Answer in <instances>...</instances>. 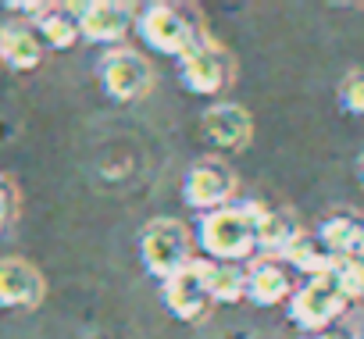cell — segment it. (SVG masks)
I'll return each mask as SVG.
<instances>
[{
    "mask_svg": "<svg viewBox=\"0 0 364 339\" xmlns=\"http://www.w3.org/2000/svg\"><path fill=\"white\" fill-rule=\"evenodd\" d=\"M75 11H79L82 36L97 40V43H114L132 26V8L129 4H114V0H93V4H82Z\"/></svg>",
    "mask_w": 364,
    "mask_h": 339,
    "instance_id": "obj_10",
    "label": "cell"
},
{
    "mask_svg": "<svg viewBox=\"0 0 364 339\" xmlns=\"http://www.w3.org/2000/svg\"><path fill=\"white\" fill-rule=\"evenodd\" d=\"M0 58H4L15 72H29L43 58V40L29 26H4L0 29Z\"/></svg>",
    "mask_w": 364,
    "mask_h": 339,
    "instance_id": "obj_13",
    "label": "cell"
},
{
    "mask_svg": "<svg viewBox=\"0 0 364 339\" xmlns=\"http://www.w3.org/2000/svg\"><path fill=\"white\" fill-rule=\"evenodd\" d=\"M236 190V176L232 168L222 161H200L186 172V183H182V197H186L190 208L208 211V208H222Z\"/></svg>",
    "mask_w": 364,
    "mask_h": 339,
    "instance_id": "obj_6",
    "label": "cell"
},
{
    "mask_svg": "<svg viewBox=\"0 0 364 339\" xmlns=\"http://www.w3.org/2000/svg\"><path fill=\"white\" fill-rule=\"evenodd\" d=\"M82 29H79V18L68 15V11H58V8H47L40 15V40L50 43L54 50H72L79 43Z\"/></svg>",
    "mask_w": 364,
    "mask_h": 339,
    "instance_id": "obj_18",
    "label": "cell"
},
{
    "mask_svg": "<svg viewBox=\"0 0 364 339\" xmlns=\"http://www.w3.org/2000/svg\"><path fill=\"white\" fill-rule=\"evenodd\" d=\"M314 339H343V335H339V332H318Z\"/></svg>",
    "mask_w": 364,
    "mask_h": 339,
    "instance_id": "obj_21",
    "label": "cell"
},
{
    "mask_svg": "<svg viewBox=\"0 0 364 339\" xmlns=\"http://www.w3.org/2000/svg\"><path fill=\"white\" fill-rule=\"evenodd\" d=\"M15 218V190L8 179H0V232H4Z\"/></svg>",
    "mask_w": 364,
    "mask_h": 339,
    "instance_id": "obj_20",
    "label": "cell"
},
{
    "mask_svg": "<svg viewBox=\"0 0 364 339\" xmlns=\"http://www.w3.org/2000/svg\"><path fill=\"white\" fill-rule=\"evenodd\" d=\"M139 254H143V264L150 275L157 279H171L186 268L193 257H190V232L182 222L175 218H157L143 229L139 236Z\"/></svg>",
    "mask_w": 364,
    "mask_h": 339,
    "instance_id": "obj_2",
    "label": "cell"
},
{
    "mask_svg": "<svg viewBox=\"0 0 364 339\" xmlns=\"http://www.w3.org/2000/svg\"><path fill=\"white\" fill-rule=\"evenodd\" d=\"M357 257H360V261H364V240H360V254H357Z\"/></svg>",
    "mask_w": 364,
    "mask_h": 339,
    "instance_id": "obj_23",
    "label": "cell"
},
{
    "mask_svg": "<svg viewBox=\"0 0 364 339\" xmlns=\"http://www.w3.org/2000/svg\"><path fill=\"white\" fill-rule=\"evenodd\" d=\"M47 286L43 275L22 261V257H4L0 261V303L4 307H36L43 300Z\"/></svg>",
    "mask_w": 364,
    "mask_h": 339,
    "instance_id": "obj_9",
    "label": "cell"
},
{
    "mask_svg": "<svg viewBox=\"0 0 364 339\" xmlns=\"http://www.w3.org/2000/svg\"><path fill=\"white\" fill-rule=\"evenodd\" d=\"M139 33H143V40H146L154 50H161V54H175V58L190 54V50L200 43L193 22H190L186 15H178L175 8H168V4H154V8H146L143 18H139Z\"/></svg>",
    "mask_w": 364,
    "mask_h": 339,
    "instance_id": "obj_4",
    "label": "cell"
},
{
    "mask_svg": "<svg viewBox=\"0 0 364 339\" xmlns=\"http://www.w3.org/2000/svg\"><path fill=\"white\" fill-rule=\"evenodd\" d=\"M200 247L218 257L222 264H232L240 257H250L257 247V229L250 208H218L200 225Z\"/></svg>",
    "mask_w": 364,
    "mask_h": 339,
    "instance_id": "obj_1",
    "label": "cell"
},
{
    "mask_svg": "<svg viewBox=\"0 0 364 339\" xmlns=\"http://www.w3.org/2000/svg\"><path fill=\"white\" fill-rule=\"evenodd\" d=\"M204 286H208L211 303H236V300L247 296V271H240L236 264H215L211 261Z\"/></svg>",
    "mask_w": 364,
    "mask_h": 339,
    "instance_id": "obj_17",
    "label": "cell"
},
{
    "mask_svg": "<svg viewBox=\"0 0 364 339\" xmlns=\"http://www.w3.org/2000/svg\"><path fill=\"white\" fill-rule=\"evenodd\" d=\"M204 132L222 150H243L254 136V118L240 104H215L204 111Z\"/></svg>",
    "mask_w": 364,
    "mask_h": 339,
    "instance_id": "obj_11",
    "label": "cell"
},
{
    "mask_svg": "<svg viewBox=\"0 0 364 339\" xmlns=\"http://www.w3.org/2000/svg\"><path fill=\"white\" fill-rule=\"evenodd\" d=\"M346 296L339 293V286L328 279H307L293 300H289V318L300 325V328H311V332H325L343 311H346Z\"/></svg>",
    "mask_w": 364,
    "mask_h": 339,
    "instance_id": "obj_3",
    "label": "cell"
},
{
    "mask_svg": "<svg viewBox=\"0 0 364 339\" xmlns=\"http://www.w3.org/2000/svg\"><path fill=\"white\" fill-rule=\"evenodd\" d=\"M360 240H364V222H357L353 215L339 211L328 215L318 229V243L332 254V257H357L360 254Z\"/></svg>",
    "mask_w": 364,
    "mask_h": 339,
    "instance_id": "obj_14",
    "label": "cell"
},
{
    "mask_svg": "<svg viewBox=\"0 0 364 339\" xmlns=\"http://www.w3.org/2000/svg\"><path fill=\"white\" fill-rule=\"evenodd\" d=\"M339 100H343V107H346L350 114L364 118V72H350V75L343 79Z\"/></svg>",
    "mask_w": 364,
    "mask_h": 339,
    "instance_id": "obj_19",
    "label": "cell"
},
{
    "mask_svg": "<svg viewBox=\"0 0 364 339\" xmlns=\"http://www.w3.org/2000/svg\"><path fill=\"white\" fill-rule=\"evenodd\" d=\"M247 296L257 303V307H275L282 300L293 296V282H289V271L279 268L275 261H261L247 271Z\"/></svg>",
    "mask_w": 364,
    "mask_h": 339,
    "instance_id": "obj_12",
    "label": "cell"
},
{
    "mask_svg": "<svg viewBox=\"0 0 364 339\" xmlns=\"http://www.w3.org/2000/svg\"><path fill=\"white\" fill-rule=\"evenodd\" d=\"M178 61H182V82H186L193 93L211 97V93H218L229 82V58L215 43L200 40L190 54H182Z\"/></svg>",
    "mask_w": 364,
    "mask_h": 339,
    "instance_id": "obj_8",
    "label": "cell"
},
{
    "mask_svg": "<svg viewBox=\"0 0 364 339\" xmlns=\"http://www.w3.org/2000/svg\"><path fill=\"white\" fill-rule=\"evenodd\" d=\"M357 176H360V183H364V154L357 157Z\"/></svg>",
    "mask_w": 364,
    "mask_h": 339,
    "instance_id": "obj_22",
    "label": "cell"
},
{
    "mask_svg": "<svg viewBox=\"0 0 364 339\" xmlns=\"http://www.w3.org/2000/svg\"><path fill=\"white\" fill-rule=\"evenodd\" d=\"M250 215H254V229H257V247L261 250H272V254H282L296 236H300V225L293 222V215L286 211H268V208H254L247 204Z\"/></svg>",
    "mask_w": 364,
    "mask_h": 339,
    "instance_id": "obj_15",
    "label": "cell"
},
{
    "mask_svg": "<svg viewBox=\"0 0 364 339\" xmlns=\"http://www.w3.org/2000/svg\"><path fill=\"white\" fill-rule=\"evenodd\" d=\"M282 257H286L296 271H304L307 279H328V275H332V264H336V257L318 243V236H304V232L282 250Z\"/></svg>",
    "mask_w": 364,
    "mask_h": 339,
    "instance_id": "obj_16",
    "label": "cell"
},
{
    "mask_svg": "<svg viewBox=\"0 0 364 339\" xmlns=\"http://www.w3.org/2000/svg\"><path fill=\"white\" fill-rule=\"evenodd\" d=\"M100 75H104V90L114 97V100H136L150 90L154 82V72L150 65L143 61V54L136 50H114L104 58L100 65Z\"/></svg>",
    "mask_w": 364,
    "mask_h": 339,
    "instance_id": "obj_7",
    "label": "cell"
},
{
    "mask_svg": "<svg viewBox=\"0 0 364 339\" xmlns=\"http://www.w3.org/2000/svg\"><path fill=\"white\" fill-rule=\"evenodd\" d=\"M208 268H211V261L193 257L178 275H171V279L164 282V303H168L171 314H178L182 321L208 318V311H211V296H208V286H204Z\"/></svg>",
    "mask_w": 364,
    "mask_h": 339,
    "instance_id": "obj_5",
    "label": "cell"
}]
</instances>
